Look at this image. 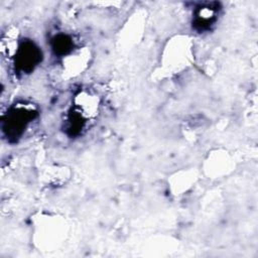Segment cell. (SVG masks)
I'll return each instance as SVG.
<instances>
[{"label":"cell","mask_w":258,"mask_h":258,"mask_svg":"<svg viewBox=\"0 0 258 258\" xmlns=\"http://www.w3.org/2000/svg\"><path fill=\"white\" fill-rule=\"evenodd\" d=\"M52 50L59 56H64L72 52L74 41L72 37L64 33H58L51 39Z\"/></svg>","instance_id":"cell-4"},{"label":"cell","mask_w":258,"mask_h":258,"mask_svg":"<svg viewBox=\"0 0 258 258\" xmlns=\"http://www.w3.org/2000/svg\"><path fill=\"white\" fill-rule=\"evenodd\" d=\"M15 69L22 74L31 73L42 59L41 49L31 40H22L12 52Z\"/></svg>","instance_id":"cell-2"},{"label":"cell","mask_w":258,"mask_h":258,"mask_svg":"<svg viewBox=\"0 0 258 258\" xmlns=\"http://www.w3.org/2000/svg\"><path fill=\"white\" fill-rule=\"evenodd\" d=\"M219 10L220 8L218 3H208L206 5H201L195 10L192 25L199 31L209 29L216 22Z\"/></svg>","instance_id":"cell-3"},{"label":"cell","mask_w":258,"mask_h":258,"mask_svg":"<svg viewBox=\"0 0 258 258\" xmlns=\"http://www.w3.org/2000/svg\"><path fill=\"white\" fill-rule=\"evenodd\" d=\"M37 115V111L32 106L24 104L11 106L2 118V130L8 140H19Z\"/></svg>","instance_id":"cell-1"}]
</instances>
